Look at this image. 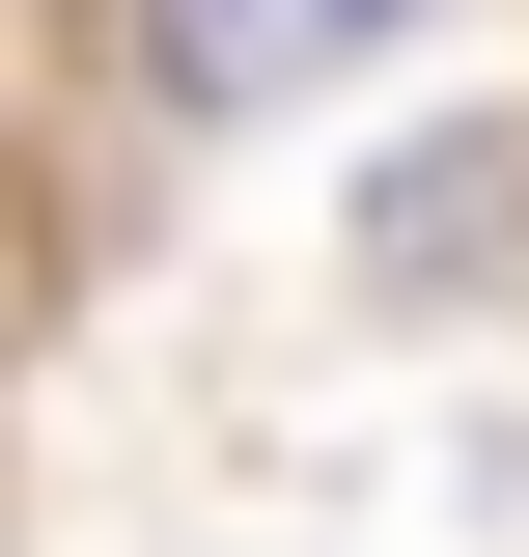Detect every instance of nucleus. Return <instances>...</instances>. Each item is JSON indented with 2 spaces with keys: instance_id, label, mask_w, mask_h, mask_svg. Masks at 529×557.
Returning a JSON list of instances; mask_svg holds the SVG:
<instances>
[{
  "instance_id": "nucleus-1",
  "label": "nucleus",
  "mask_w": 529,
  "mask_h": 557,
  "mask_svg": "<svg viewBox=\"0 0 529 557\" xmlns=\"http://www.w3.org/2000/svg\"><path fill=\"white\" fill-rule=\"evenodd\" d=\"M139 28H168V84H196V112H279V84H362L418 0H139Z\"/></svg>"
}]
</instances>
